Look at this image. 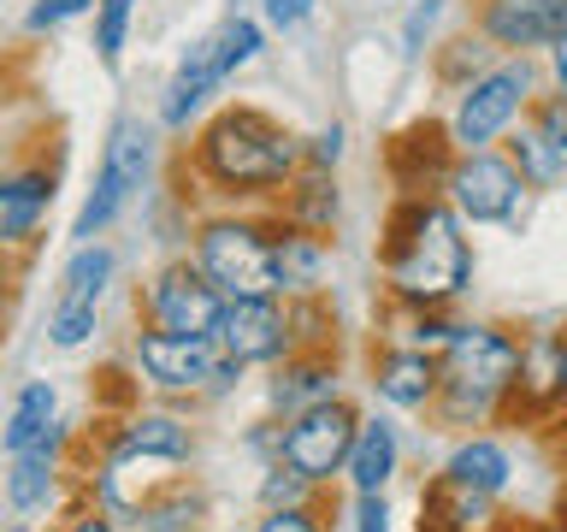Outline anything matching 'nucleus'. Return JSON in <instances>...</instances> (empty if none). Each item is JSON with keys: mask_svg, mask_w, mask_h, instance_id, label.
Wrapping results in <instances>:
<instances>
[{"mask_svg": "<svg viewBox=\"0 0 567 532\" xmlns=\"http://www.w3.org/2000/svg\"><path fill=\"white\" fill-rule=\"evenodd\" d=\"M384 278L402 308H450L473 278V248L461 237V213L437 195H408L390 213Z\"/></svg>", "mask_w": 567, "mask_h": 532, "instance_id": "1", "label": "nucleus"}, {"mask_svg": "<svg viewBox=\"0 0 567 532\" xmlns=\"http://www.w3.org/2000/svg\"><path fill=\"white\" fill-rule=\"evenodd\" d=\"M189 166L219 195H278L301 172V136L260 106H219L189 142Z\"/></svg>", "mask_w": 567, "mask_h": 532, "instance_id": "2", "label": "nucleus"}, {"mask_svg": "<svg viewBox=\"0 0 567 532\" xmlns=\"http://www.w3.org/2000/svg\"><path fill=\"white\" fill-rule=\"evenodd\" d=\"M520 337L503 326H461L455 344L437 355V420L443 426H485L520 385Z\"/></svg>", "mask_w": 567, "mask_h": 532, "instance_id": "3", "label": "nucleus"}, {"mask_svg": "<svg viewBox=\"0 0 567 532\" xmlns=\"http://www.w3.org/2000/svg\"><path fill=\"white\" fill-rule=\"evenodd\" d=\"M189 260L207 273V284L230 296H278V266H272V219L255 213H207L189 237Z\"/></svg>", "mask_w": 567, "mask_h": 532, "instance_id": "4", "label": "nucleus"}, {"mask_svg": "<svg viewBox=\"0 0 567 532\" xmlns=\"http://www.w3.org/2000/svg\"><path fill=\"white\" fill-rule=\"evenodd\" d=\"M124 361H131L136 385L159 390V397H225L230 385H243V367L213 337H172V331L136 326Z\"/></svg>", "mask_w": 567, "mask_h": 532, "instance_id": "5", "label": "nucleus"}, {"mask_svg": "<svg viewBox=\"0 0 567 532\" xmlns=\"http://www.w3.org/2000/svg\"><path fill=\"white\" fill-rule=\"evenodd\" d=\"M148 177H154V131L142 119H118L113 131H106V142H101L95 184H89L78 219H71V243L106 237V225L148 190Z\"/></svg>", "mask_w": 567, "mask_h": 532, "instance_id": "6", "label": "nucleus"}, {"mask_svg": "<svg viewBox=\"0 0 567 532\" xmlns=\"http://www.w3.org/2000/svg\"><path fill=\"white\" fill-rule=\"evenodd\" d=\"M118 278V248L113 243H71V255L60 266V290H53V308H48V344L53 349H83L95 344L101 331V301Z\"/></svg>", "mask_w": 567, "mask_h": 532, "instance_id": "7", "label": "nucleus"}, {"mask_svg": "<svg viewBox=\"0 0 567 532\" xmlns=\"http://www.w3.org/2000/svg\"><path fill=\"white\" fill-rule=\"evenodd\" d=\"M225 314V296L207 284V273L189 255L154 266L148 284L136 290V326L172 331V337H213Z\"/></svg>", "mask_w": 567, "mask_h": 532, "instance_id": "8", "label": "nucleus"}, {"mask_svg": "<svg viewBox=\"0 0 567 532\" xmlns=\"http://www.w3.org/2000/svg\"><path fill=\"white\" fill-rule=\"evenodd\" d=\"M526 106H532V65H526V53H520V60H508V65L478 71V78L461 89V101L450 113V149L455 154L491 149V142L503 136Z\"/></svg>", "mask_w": 567, "mask_h": 532, "instance_id": "9", "label": "nucleus"}, {"mask_svg": "<svg viewBox=\"0 0 567 532\" xmlns=\"http://www.w3.org/2000/svg\"><path fill=\"white\" fill-rule=\"evenodd\" d=\"M354 426H361V415H354L343 397H331V402H319V408H301V415L278 420V456H272V461L296 468L308 485L326 491L331 479L349 468Z\"/></svg>", "mask_w": 567, "mask_h": 532, "instance_id": "10", "label": "nucleus"}, {"mask_svg": "<svg viewBox=\"0 0 567 532\" xmlns=\"http://www.w3.org/2000/svg\"><path fill=\"white\" fill-rule=\"evenodd\" d=\"M443 202L461 213V225H514L526 207V177L514 172L508 154L473 149L455 154L443 172Z\"/></svg>", "mask_w": 567, "mask_h": 532, "instance_id": "11", "label": "nucleus"}, {"mask_svg": "<svg viewBox=\"0 0 567 532\" xmlns=\"http://www.w3.org/2000/svg\"><path fill=\"white\" fill-rule=\"evenodd\" d=\"M189 456H195V426L177 408H131L101 438V461H113L142 485H154L148 468H184Z\"/></svg>", "mask_w": 567, "mask_h": 532, "instance_id": "12", "label": "nucleus"}, {"mask_svg": "<svg viewBox=\"0 0 567 532\" xmlns=\"http://www.w3.org/2000/svg\"><path fill=\"white\" fill-rule=\"evenodd\" d=\"M213 344H219L243 372L248 367H278L284 355H296L290 301L284 296H230L219 326H213Z\"/></svg>", "mask_w": 567, "mask_h": 532, "instance_id": "13", "label": "nucleus"}, {"mask_svg": "<svg viewBox=\"0 0 567 532\" xmlns=\"http://www.w3.org/2000/svg\"><path fill=\"white\" fill-rule=\"evenodd\" d=\"M53 190H60V172L48 160H24V166L0 172V255L12 248H35L53 207Z\"/></svg>", "mask_w": 567, "mask_h": 532, "instance_id": "14", "label": "nucleus"}, {"mask_svg": "<svg viewBox=\"0 0 567 532\" xmlns=\"http://www.w3.org/2000/svg\"><path fill=\"white\" fill-rule=\"evenodd\" d=\"M478 35L508 53L549 48L567 35V0H478Z\"/></svg>", "mask_w": 567, "mask_h": 532, "instance_id": "15", "label": "nucleus"}, {"mask_svg": "<svg viewBox=\"0 0 567 532\" xmlns=\"http://www.w3.org/2000/svg\"><path fill=\"white\" fill-rule=\"evenodd\" d=\"M60 485H65V426L48 443H35V450L7 456V473H0V491H7V509L18 521L48 514L60 503Z\"/></svg>", "mask_w": 567, "mask_h": 532, "instance_id": "16", "label": "nucleus"}, {"mask_svg": "<svg viewBox=\"0 0 567 532\" xmlns=\"http://www.w3.org/2000/svg\"><path fill=\"white\" fill-rule=\"evenodd\" d=\"M331 397H343V390H337L331 349H296V355H284V361L272 367V379H266V408H272V420H290V415H301V408H319V402H331Z\"/></svg>", "mask_w": 567, "mask_h": 532, "instance_id": "17", "label": "nucleus"}, {"mask_svg": "<svg viewBox=\"0 0 567 532\" xmlns=\"http://www.w3.org/2000/svg\"><path fill=\"white\" fill-rule=\"evenodd\" d=\"M225 89V71H219V53H213V35H202V42L184 48V60H177V71L166 78V101H159V124L166 131H184V124L202 113V106Z\"/></svg>", "mask_w": 567, "mask_h": 532, "instance_id": "18", "label": "nucleus"}, {"mask_svg": "<svg viewBox=\"0 0 567 532\" xmlns=\"http://www.w3.org/2000/svg\"><path fill=\"white\" fill-rule=\"evenodd\" d=\"M53 432H60V385L53 379H24L12 408H7V420H0V450L24 456V450H35V443H48Z\"/></svg>", "mask_w": 567, "mask_h": 532, "instance_id": "19", "label": "nucleus"}, {"mask_svg": "<svg viewBox=\"0 0 567 532\" xmlns=\"http://www.w3.org/2000/svg\"><path fill=\"white\" fill-rule=\"evenodd\" d=\"M272 266H278V296H319V284H326V237L272 219Z\"/></svg>", "mask_w": 567, "mask_h": 532, "instance_id": "20", "label": "nucleus"}, {"mask_svg": "<svg viewBox=\"0 0 567 532\" xmlns=\"http://www.w3.org/2000/svg\"><path fill=\"white\" fill-rule=\"evenodd\" d=\"M372 390L390 408H432L437 402V355L420 349H384L372 361Z\"/></svg>", "mask_w": 567, "mask_h": 532, "instance_id": "21", "label": "nucleus"}, {"mask_svg": "<svg viewBox=\"0 0 567 532\" xmlns=\"http://www.w3.org/2000/svg\"><path fill=\"white\" fill-rule=\"evenodd\" d=\"M202 514H207V503L189 479H154L136 503L131 532H202Z\"/></svg>", "mask_w": 567, "mask_h": 532, "instance_id": "22", "label": "nucleus"}, {"mask_svg": "<svg viewBox=\"0 0 567 532\" xmlns=\"http://www.w3.org/2000/svg\"><path fill=\"white\" fill-rule=\"evenodd\" d=\"M396 461H402V438H396V426H390L384 415L354 426V450H349V468H343L354 497H361V491H384L390 479H396Z\"/></svg>", "mask_w": 567, "mask_h": 532, "instance_id": "23", "label": "nucleus"}, {"mask_svg": "<svg viewBox=\"0 0 567 532\" xmlns=\"http://www.w3.org/2000/svg\"><path fill=\"white\" fill-rule=\"evenodd\" d=\"M278 219L284 225H301V231H326L337 225V184H331V172H313V166H301L290 184L278 190Z\"/></svg>", "mask_w": 567, "mask_h": 532, "instance_id": "24", "label": "nucleus"}, {"mask_svg": "<svg viewBox=\"0 0 567 532\" xmlns=\"http://www.w3.org/2000/svg\"><path fill=\"white\" fill-rule=\"evenodd\" d=\"M508 450L496 438H461L455 450H450V461H443V479L450 485H461V491H478V497H496L508 485Z\"/></svg>", "mask_w": 567, "mask_h": 532, "instance_id": "25", "label": "nucleus"}, {"mask_svg": "<svg viewBox=\"0 0 567 532\" xmlns=\"http://www.w3.org/2000/svg\"><path fill=\"white\" fill-rule=\"evenodd\" d=\"M508 160H514V172L526 177V190H549V184H561V177H567V154L538 131V124H520V131H514Z\"/></svg>", "mask_w": 567, "mask_h": 532, "instance_id": "26", "label": "nucleus"}, {"mask_svg": "<svg viewBox=\"0 0 567 532\" xmlns=\"http://www.w3.org/2000/svg\"><path fill=\"white\" fill-rule=\"evenodd\" d=\"M260 48H266V24H260V18H248V12H230L225 24L213 30V53H219L225 83L237 78L243 65H255V60H260Z\"/></svg>", "mask_w": 567, "mask_h": 532, "instance_id": "27", "label": "nucleus"}, {"mask_svg": "<svg viewBox=\"0 0 567 532\" xmlns=\"http://www.w3.org/2000/svg\"><path fill=\"white\" fill-rule=\"evenodd\" d=\"M142 0H95V60L106 71H118L124 48H131V24H136Z\"/></svg>", "mask_w": 567, "mask_h": 532, "instance_id": "28", "label": "nucleus"}, {"mask_svg": "<svg viewBox=\"0 0 567 532\" xmlns=\"http://www.w3.org/2000/svg\"><path fill=\"white\" fill-rule=\"evenodd\" d=\"M455 319H443V308H408L402 319V337H396V349H420V355H443L455 344Z\"/></svg>", "mask_w": 567, "mask_h": 532, "instance_id": "29", "label": "nucleus"}, {"mask_svg": "<svg viewBox=\"0 0 567 532\" xmlns=\"http://www.w3.org/2000/svg\"><path fill=\"white\" fill-rule=\"evenodd\" d=\"M319 485H308L296 468L284 461H266V479H260V509H290V503H313Z\"/></svg>", "mask_w": 567, "mask_h": 532, "instance_id": "30", "label": "nucleus"}, {"mask_svg": "<svg viewBox=\"0 0 567 532\" xmlns=\"http://www.w3.org/2000/svg\"><path fill=\"white\" fill-rule=\"evenodd\" d=\"M83 12H95V0H30L24 30H30V35H48V30L71 24V18H83Z\"/></svg>", "mask_w": 567, "mask_h": 532, "instance_id": "31", "label": "nucleus"}, {"mask_svg": "<svg viewBox=\"0 0 567 532\" xmlns=\"http://www.w3.org/2000/svg\"><path fill=\"white\" fill-rule=\"evenodd\" d=\"M526 113H532V124H538V131L567 154V89H556V95H532Z\"/></svg>", "mask_w": 567, "mask_h": 532, "instance_id": "32", "label": "nucleus"}, {"mask_svg": "<svg viewBox=\"0 0 567 532\" xmlns=\"http://www.w3.org/2000/svg\"><path fill=\"white\" fill-rule=\"evenodd\" d=\"M255 532H326V521H319V503H290V509H260Z\"/></svg>", "mask_w": 567, "mask_h": 532, "instance_id": "33", "label": "nucleus"}, {"mask_svg": "<svg viewBox=\"0 0 567 532\" xmlns=\"http://www.w3.org/2000/svg\"><path fill=\"white\" fill-rule=\"evenodd\" d=\"M308 12H313V0H260L266 30H301V24H308Z\"/></svg>", "mask_w": 567, "mask_h": 532, "instance_id": "34", "label": "nucleus"}, {"mask_svg": "<svg viewBox=\"0 0 567 532\" xmlns=\"http://www.w3.org/2000/svg\"><path fill=\"white\" fill-rule=\"evenodd\" d=\"M354 532H390L384 491H361V503H354Z\"/></svg>", "mask_w": 567, "mask_h": 532, "instance_id": "35", "label": "nucleus"}, {"mask_svg": "<svg viewBox=\"0 0 567 532\" xmlns=\"http://www.w3.org/2000/svg\"><path fill=\"white\" fill-rule=\"evenodd\" d=\"M53 532H124V526H118V521H106L101 509H78L71 521H60Z\"/></svg>", "mask_w": 567, "mask_h": 532, "instance_id": "36", "label": "nucleus"}, {"mask_svg": "<svg viewBox=\"0 0 567 532\" xmlns=\"http://www.w3.org/2000/svg\"><path fill=\"white\" fill-rule=\"evenodd\" d=\"M549 71H556V89H567V35L549 42Z\"/></svg>", "mask_w": 567, "mask_h": 532, "instance_id": "37", "label": "nucleus"}, {"mask_svg": "<svg viewBox=\"0 0 567 532\" xmlns=\"http://www.w3.org/2000/svg\"><path fill=\"white\" fill-rule=\"evenodd\" d=\"M556 361H561V402H567V331L556 337Z\"/></svg>", "mask_w": 567, "mask_h": 532, "instance_id": "38", "label": "nucleus"}, {"mask_svg": "<svg viewBox=\"0 0 567 532\" xmlns=\"http://www.w3.org/2000/svg\"><path fill=\"white\" fill-rule=\"evenodd\" d=\"M7 290H12V266H7V255H0V301H7Z\"/></svg>", "mask_w": 567, "mask_h": 532, "instance_id": "39", "label": "nucleus"}, {"mask_svg": "<svg viewBox=\"0 0 567 532\" xmlns=\"http://www.w3.org/2000/svg\"><path fill=\"white\" fill-rule=\"evenodd\" d=\"M0 532H35L30 521H12V526H0Z\"/></svg>", "mask_w": 567, "mask_h": 532, "instance_id": "40", "label": "nucleus"}, {"mask_svg": "<svg viewBox=\"0 0 567 532\" xmlns=\"http://www.w3.org/2000/svg\"><path fill=\"white\" fill-rule=\"evenodd\" d=\"M237 7H243V0H230V12H237Z\"/></svg>", "mask_w": 567, "mask_h": 532, "instance_id": "41", "label": "nucleus"}]
</instances>
